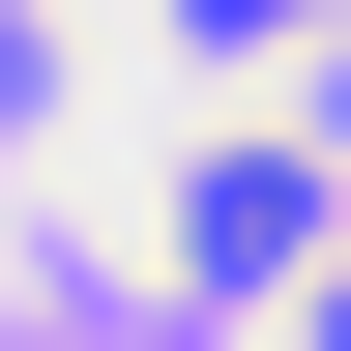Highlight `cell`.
Returning a JSON list of instances; mask_svg holds the SVG:
<instances>
[{
	"label": "cell",
	"mask_w": 351,
	"mask_h": 351,
	"mask_svg": "<svg viewBox=\"0 0 351 351\" xmlns=\"http://www.w3.org/2000/svg\"><path fill=\"white\" fill-rule=\"evenodd\" d=\"M293 234H322V176H293V147H205V176H176V263H205V293H263Z\"/></svg>",
	"instance_id": "cell-1"
},
{
	"label": "cell",
	"mask_w": 351,
	"mask_h": 351,
	"mask_svg": "<svg viewBox=\"0 0 351 351\" xmlns=\"http://www.w3.org/2000/svg\"><path fill=\"white\" fill-rule=\"evenodd\" d=\"M176 29H293V0H176Z\"/></svg>",
	"instance_id": "cell-2"
},
{
	"label": "cell",
	"mask_w": 351,
	"mask_h": 351,
	"mask_svg": "<svg viewBox=\"0 0 351 351\" xmlns=\"http://www.w3.org/2000/svg\"><path fill=\"white\" fill-rule=\"evenodd\" d=\"M293 351H351V293H322V322H293Z\"/></svg>",
	"instance_id": "cell-3"
}]
</instances>
